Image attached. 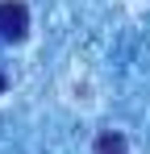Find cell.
<instances>
[{
  "label": "cell",
  "mask_w": 150,
  "mask_h": 154,
  "mask_svg": "<svg viewBox=\"0 0 150 154\" xmlns=\"http://www.w3.org/2000/svg\"><path fill=\"white\" fill-rule=\"evenodd\" d=\"M0 96H4V75H0Z\"/></svg>",
  "instance_id": "cell-3"
},
{
  "label": "cell",
  "mask_w": 150,
  "mask_h": 154,
  "mask_svg": "<svg viewBox=\"0 0 150 154\" xmlns=\"http://www.w3.org/2000/svg\"><path fill=\"white\" fill-rule=\"evenodd\" d=\"M96 154H125V137L113 133V129L100 133V137H96Z\"/></svg>",
  "instance_id": "cell-2"
},
{
  "label": "cell",
  "mask_w": 150,
  "mask_h": 154,
  "mask_svg": "<svg viewBox=\"0 0 150 154\" xmlns=\"http://www.w3.org/2000/svg\"><path fill=\"white\" fill-rule=\"evenodd\" d=\"M25 33H29V8L21 0H0V38L21 42Z\"/></svg>",
  "instance_id": "cell-1"
}]
</instances>
